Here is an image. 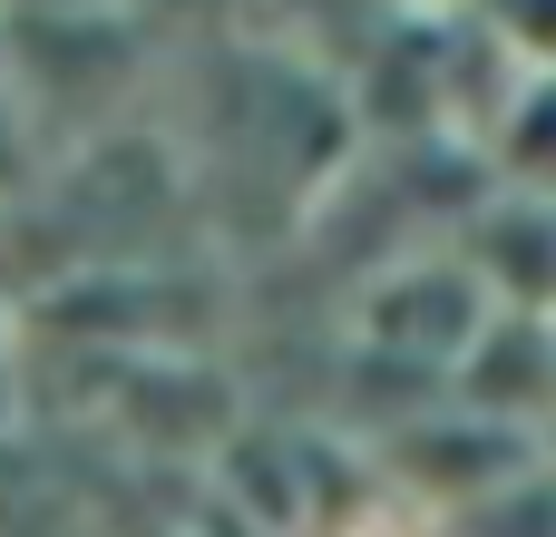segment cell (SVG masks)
Returning a JSON list of instances; mask_svg holds the SVG:
<instances>
[{
    "mask_svg": "<svg viewBox=\"0 0 556 537\" xmlns=\"http://www.w3.org/2000/svg\"><path fill=\"white\" fill-rule=\"evenodd\" d=\"M489 313H498V303L479 294V274H469L450 245H420V254H401V264H381V274H371V294H362L352 333H362V352H381V362H401V372L450 382V362L479 342V323H489Z\"/></svg>",
    "mask_w": 556,
    "mask_h": 537,
    "instance_id": "1",
    "label": "cell"
},
{
    "mask_svg": "<svg viewBox=\"0 0 556 537\" xmlns=\"http://www.w3.org/2000/svg\"><path fill=\"white\" fill-rule=\"evenodd\" d=\"M440 401H459V411H479V421L538 440L556 421V333H547V313H489L479 342L450 362Z\"/></svg>",
    "mask_w": 556,
    "mask_h": 537,
    "instance_id": "2",
    "label": "cell"
},
{
    "mask_svg": "<svg viewBox=\"0 0 556 537\" xmlns=\"http://www.w3.org/2000/svg\"><path fill=\"white\" fill-rule=\"evenodd\" d=\"M479 294L498 313H547L556 303V196H528V186H489L479 215H459V245H450Z\"/></svg>",
    "mask_w": 556,
    "mask_h": 537,
    "instance_id": "3",
    "label": "cell"
},
{
    "mask_svg": "<svg viewBox=\"0 0 556 537\" xmlns=\"http://www.w3.org/2000/svg\"><path fill=\"white\" fill-rule=\"evenodd\" d=\"M489 176L498 186H528L556 196V68H518L498 127H489Z\"/></svg>",
    "mask_w": 556,
    "mask_h": 537,
    "instance_id": "4",
    "label": "cell"
},
{
    "mask_svg": "<svg viewBox=\"0 0 556 537\" xmlns=\"http://www.w3.org/2000/svg\"><path fill=\"white\" fill-rule=\"evenodd\" d=\"M479 20L518 49V68H556V0H479Z\"/></svg>",
    "mask_w": 556,
    "mask_h": 537,
    "instance_id": "5",
    "label": "cell"
},
{
    "mask_svg": "<svg viewBox=\"0 0 556 537\" xmlns=\"http://www.w3.org/2000/svg\"><path fill=\"white\" fill-rule=\"evenodd\" d=\"M547 333H556V303H547Z\"/></svg>",
    "mask_w": 556,
    "mask_h": 537,
    "instance_id": "6",
    "label": "cell"
}]
</instances>
